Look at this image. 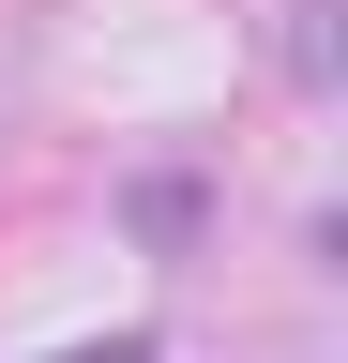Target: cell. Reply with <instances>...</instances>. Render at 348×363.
<instances>
[{
	"mask_svg": "<svg viewBox=\"0 0 348 363\" xmlns=\"http://www.w3.org/2000/svg\"><path fill=\"white\" fill-rule=\"evenodd\" d=\"M61 363H152V333H106V348H61Z\"/></svg>",
	"mask_w": 348,
	"mask_h": 363,
	"instance_id": "1",
	"label": "cell"
}]
</instances>
